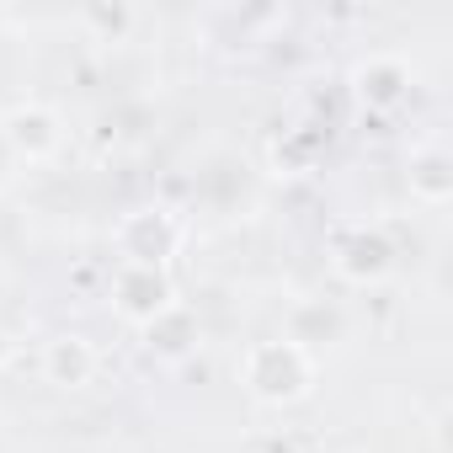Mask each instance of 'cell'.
Wrapping results in <instances>:
<instances>
[{
    "label": "cell",
    "instance_id": "cell-1",
    "mask_svg": "<svg viewBox=\"0 0 453 453\" xmlns=\"http://www.w3.org/2000/svg\"><path fill=\"white\" fill-rule=\"evenodd\" d=\"M241 389L267 405V411H288L299 400L315 395V379H320V357L310 347H299L294 336H262L241 352Z\"/></svg>",
    "mask_w": 453,
    "mask_h": 453
},
{
    "label": "cell",
    "instance_id": "cell-2",
    "mask_svg": "<svg viewBox=\"0 0 453 453\" xmlns=\"http://www.w3.org/2000/svg\"><path fill=\"white\" fill-rule=\"evenodd\" d=\"M112 246H118V262H139V267H165L181 257L187 246V219L165 203H139L128 208L118 224H112Z\"/></svg>",
    "mask_w": 453,
    "mask_h": 453
},
{
    "label": "cell",
    "instance_id": "cell-3",
    "mask_svg": "<svg viewBox=\"0 0 453 453\" xmlns=\"http://www.w3.org/2000/svg\"><path fill=\"white\" fill-rule=\"evenodd\" d=\"M331 273L342 278V283H352V288H379L389 273H395V235L384 230V224H373V219H352V224H342V230L331 235Z\"/></svg>",
    "mask_w": 453,
    "mask_h": 453
},
{
    "label": "cell",
    "instance_id": "cell-4",
    "mask_svg": "<svg viewBox=\"0 0 453 453\" xmlns=\"http://www.w3.org/2000/svg\"><path fill=\"white\" fill-rule=\"evenodd\" d=\"M107 304L112 315L128 326V331H144L155 326L176 299V283L165 267H139V262H112V278H107Z\"/></svg>",
    "mask_w": 453,
    "mask_h": 453
},
{
    "label": "cell",
    "instance_id": "cell-5",
    "mask_svg": "<svg viewBox=\"0 0 453 453\" xmlns=\"http://www.w3.org/2000/svg\"><path fill=\"white\" fill-rule=\"evenodd\" d=\"M0 139H6V150L27 165H54L70 144V128L65 118L49 107V102H17L6 118H0Z\"/></svg>",
    "mask_w": 453,
    "mask_h": 453
},
{
    "label": "cell",
    "instance_id": "cell-6",
    "mask_svg": "<svg viewBox=\"0 0 453 453\" xmlns=\"http://www.w3.org/2000/svg\"><path fill=\"white\" fill-rule=\"evenodd\" d=\"M352 96L363 112H395L411 96V65L400 54H368L352 65Z\"/></svg>",
    "mask_w": 453,
    "mask_h": 453
},
{
    "label": "cell",
    "instance_id": "cell-7",
    "mask_svg": "<svg viewBox=\"0 0 453 453\" xmlns=\"http://www.w3.org/2000/svg\"><path fill=\"white\" fill-rule=\"evenodd\" d=\"M38 373H43L54 389H86V384H96V373H102V352H96L91 336H81V331H59V336L43 342V352H38Z\"/></svg>",
    "mask_w": 453,
    "mask_h": 453
},
{
    "label": "cell",
    "instance_id": "cell-8",
    "mask_svg": "<svg viewBox=\"0 0 453 453\" xmlns=\"http://www.w3.org/2000/svg\"><path fill=\"white\" fill-rule=\"evenodd\" d=\"M405 187H411V203L421 208H442L453 197V155L432 139L411 155V171H405Z\"/></svg>",
    "mask_w": 453,
    "mask_h": 453
},
{
    "label": "cell",
    "instance_id": "cell-9",
    "mask_svg": "<svg viewBox=\"0 0 453 453\" xmlns=\"http://www.w3.org/2000/svg\"><path fill=\"white\" fill-rule=\"evenodd\" d=\"M139 336H144V347H150L160 363H181V357L197 352L203 326H197V310H192V304H171V310H165L155 326H144Z\"/></svg>",
    "mask_w": 453,
    "mask_h": 453
},
{
    "label": "cell",
    "instance_id": "cell-10",
    "mask_svg": "<svg viewBox=\"0 0 453 453\" xmlns=\"http://www.w3.org/2000/svg\"><path fill=\"white\" fill-rule=\"evenodd\" d=\"M342 331H347V315L336 310V304H294V315H288V331L283 336H294L299 347H320V342H342Z\"/></svg>",
    "mask_w": 453,
    "mask_h": 453
},
{
    "label": "cell",
    "instance_id": "cell-11",
    "mask_svg": "<svg viewBox=\"0 0 453 453\" xmlns=\"http://www.w3.org/2000/svg\"><path fill=\"white\" fill-rule=\"evenodd\" d=\"M134 22H139V12H128V6H86L81 12V27H96L102 43H118Z\"/></svg>",
    "mask_w": 453,
    "mask_h": 453
},
{
    "label": "cell",
    "instance_id": "cell-12",
    "mask_svg": "<svg viewBox=\"0 0 453 453\" xmlns=\"http://www.w3.org/2000/svg\"><path fill=\"white\" fill-rule=\"evenodd\" d=\"M12 357H17V342H12L6 326H0V368H12Z\"/></svg>",
    "mask_w": 453,
    "mask_h": 453
}]
</instances>
